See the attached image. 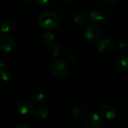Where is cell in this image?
Returning a JSON list of instances; mask_svg holds the SVG:
<instances>
[{"instance_id":"cell-2","label":"cell","mask_w":128,"mask_h":128,"mask_svg":"<svg viewBox=\"0 0 128 128\" xmlns=\"http://www.w3.org/2000/svg\"><path fill=\"white\" fill-rule=\"evenodd\" d=\"M103 30L101 27L96 22L88 24L85 30L84 36L86 40L89 44L97 43L102 37Z\"/></svg>"},{"instance_id":"cell-16","label":"cell","mask_w":128,"mask_h":128,"mask_svg":"<svg viewBox=\"0 0 128 128\" xmlns=\"http://www.w3.org/2000/svg\"><path fill=\"white\" fill-rule=\"evenodd\" d=\"M13 28V23L10 20H5L4 21L1 26H0V30L2 32H8Z\"/></svg>"},{"instance_id":"cell-26","label":"cell","mask_w":128,"mask_h":128,"mask_svg":"<svg viewBox=\"0 0 128 128\" xmlns=\"http://www.w3.org/2000/svg\"><path fill=\"white\" fill-rule=\"evenodd\" d=\"M126 1H128V0H126Z\"/></svg>"},{"instance_id":"cell-5","label":"cell","mask_w":128,"mask_h":128,"mask_svg":"<svg viewBox=\"0 0 128 128\" xmlns=\"http://www.w3.org/2000/svg\"><path fill=\"white\" fill-rule=\"evenodd\" d=\"M103 123L101 117L97 113H91L85 118V124L89 128H100Z\"/></svg>"},{"instance_id":"cell-9","label":"cell","mask_w":128,"mask_h":128,"mask_svg":"<svg viewBox=\"0 0 128 128\" xmlns=\"http://www.w3.org/2000/svg\"><path fill=\"white\" fill-rule=\"evenodd\" d=\"M88 17L89 20L93 22H104L106 20V14H104L102 11L98 10H92L88 13Z\"/></svg>"},{"instance_id":"cell-10","label":"cell","mask_w":128,"mask_h":128,"mask_svg":"<svg viewBox=\"0 0 128 128\" xmlns=\"http://www.w3.org/2000/svg\"><path fill=\"white\" fill-rule=\"evenodd\" d=\"M116 66L118 70L121 71H126L128 70V56L121 55L119 56L116 62Z\"/></svg>"},{"instance_id":"cell-3","label":"cell","mask_w":128,"mask_h":128,"mask_svg":"<svg viewBox=\"0 0 128 128\" xmlns=\"http://www.w3.org/2000/svg\"><path fill=\"white\" fill-rule=\"evenodd\" d=\"M50 70L52 74L58 78H64L68 74V66L67 62L61 58L52 61L50 64Z\"/></svg>"},{"instance_id":"cell-23","label":"cell","mask_w":128,"mask_h":128,"mask_svg":"<svg viewBox=\"0 0 128 128\" xmlns=\"http://www.w3.org/2000/svg\"><path fill=\"white\" fill-rule=\"evenodd\" d=\"M16 128H29L28 126H26V125H23V124H22V125H18Z\"/></svg>"},{"instance_id":"cell-24","label":"cell","mask_w":128,"mask_h":128,"mask_svg":"<svg viewBox=\"0 0 128 128\" xmlns=\"http://www.w3.org/2000/svg\"><path fill=\"white\" fill-rule=\"evenodd\" d=\"M21 1H22V2H30L32 1V0H21Z\"/></svg>"},{"instance_id":"cell-18","label":"cell","mask_w":128,"mask_h":128,"mask_svg":"<svg viewBox=\"0 0 128 128\" xmlns=\"http://www.w3.org/2000/svg\"><path fill=\"white\" fill-rule=\"evenodd\" d=\"M119 49L122 51L128 52V38L122 39L119 43Z\"/></svg>"},{"instance_id":"cell-25","label":"cell","mask_w":128,"mask_h":128,"mask_svg":"<svg viewBox=\"0 0 128 128\" xmlns=\"http://www.w3.org/2000/svg\"><path fill=\"white\" fill-rule=\"evenodd\" d=\"M64 2H71L72 0H64Z\"/></svg>"},{"instance_id":"cell-7","label":"cell","mask_w":128,"mask_h":128,"mask_svg":"<svg viewBox=\"0 0 128 128\" xmlns=\"http://www.w3.org/2000/svg\"><path fill=\"white\" fill-rule=\"evenodd\" d=\"M98 42L97 48L100 53L108 54L112 50V43L109 39H100Z\"/></svg>"},{"instance_id":"cell-12","label":"cell","mask_w":128,"mask_h":128,"mask_svg":"<svg viewBox=\"0 0 128 128\" xmlns=\"http://www.w3.org/2000/svg\"><path fill=\"white\" fill-rule=\"evenodd\" d=\"M51 53L54 57H59L62 56V54L64 53V48L62 46L59 44H53L51 46Z\"/></svg>"},{"instance_id":"cell-21","label":"cell","mask_w":128,"mask_h":128,"mask_svg":"<svg viewBox=\"0 0 128 128\" xmlns=\"http://www.w3.org/2000/svg\"><path fill=\"white\" fill-rule=\"evenodd\" d=\"M50 0H35V3L38 5H45L49 2Z\"/></svg>"},{"instance_id":"cell-19","label":"cell","mask_w":128,"mask_h":128,"mask_svg":"<svg viewBox=\"0 0 128 128\" xmlns=\"http://www.w3.org/2000/svg\"><path fill=\"white\" fill-rule=\"evenodd\" d=\"M44 98H45V97H44V94L43 93H38L35 95L34 100L36 102H42L44 100Z\"/></svg>"},{"instance_id":"cell-13","label":"cell","mask_w":128,"mask_h":128,"mask_svg":"<svg viewBox=\"0 0 128 128\" xmlns=\"http://www.w3.org/2000/svg\"><path fill=\"white\" fill-rule=\"evenodd\" d=\"M74 20L76 23L80 24V25H82L86 22V14L82 12V11H78L74 14Z\"/></svg>"},{"instance_id":"cell-20","label":"cell","mask_w":128,"mask_h":128,"mask_svg":"<svg viewBox=\"0 0 128 128\" xmlns=\"http://www.w3.org/2000/svg\"><path fill=\"white\" fill-rule=\"evenodd\" d=\"M66 60H67V62H68V63L72 64V63L75 62V61H76V56H75L74 55H73V54L68 55V56H67Z\"/></svg>"},{"instance_id":"cell-4","label":"cell","mask_w":128,"mask_h":128,"mask_svg":"<svg viewBox=\"0 0 128 128\" xmlns=\"http://www.w3.org/2000/svg\"><path fill=\"white\" fill-rule=\"evenodd\" d=\"M16 109L20 115L30 116L34 112V105L28 100H22L17 104Z\"/></svg>"},{"instance_id":"cell-14","label":"cell","mask_w":128,"mask_h":128,"mask_svg":"<svg viewBox=\"0 0 128 128\" xmlns=\"http://www.w3.org/2000/svg\"><path fill=\"white\" fill-rule=\"evenodd\" d=\"M42 40L46 44H51L55 40V35L52 32H46L42 34Z\"/></svg>"},{"instance_id":"cell-17","label":"cell","mask_w":128,"mask_h":128,"mask_svg":"<svg viewBox=\"0 0 128 128\" xmlns=\"http://www.w3.org/2000/svg\"><path fill=\"white\" fill-rule=\"evenodd\" d=\"M71 113H72V115H73V116L74 118H81L82 116H84L85 110H84L83 108H82L80 106H76V107H74V108L72 109Z\"/></svg>"},{"instance_id":"cell-8","label":"cell","mask_w":128,"mask_h":128,"mask_svg":"<svg viewBox=\"0 0 128 128\" xmlns=\"http://www.w3.org/2000/svg\"><path fill=\"white\" fill-rule=\"evenodd\" d=\"M100 116L106 120H112L117 116V110L112 106H104L100 110Z\"/></svg>"},{"instance_id":"cell-11","label":"cell","mask_w":128,"mask_h":128,"mask_svg":"<svg viewBox=\"0 0 128 128\" xmlns=\"http://www.w3.org/2000/svg\"><path fill=\"white\" fill-rule=\"evenodd\" d=\"M36 114H37V116L39 118L46 119L50 116V111H49V109L46 106H45L44 105H40L37 108Z\"/></svg>"},{"instance_id":"cell-1","label":"cell","mask_w":128,"mask_h":128,"mask_svg":"<svg viewBox=\"0 0 128 128\" xmlns=\"http://www.w3.org/2000/svg\"><path fill=\"white\" fill-rule=\"evenodd\" d=\"M60 23L58 15L52 11H46L40 14L39 17V25L45 30H51L56 28Z\"/></svg>"},{"instance_id":"cell-22","label":"cell","mask_w":128,"mask_h":128,"mask_svg":"<svg viewBox=\"0 0 128 128\" xmlns=\"http://www.w3.org/2000/svg\"><path fill=\"white\" fill-rule=\"evenodd\" d=\"M102 1L106 4H111V3H114L116 0H102Z\"/></svg>"},{"instance_id":"cell-15","label":"cell","mask_w":128,"mask_h":128,"mask_svg":"<svg viewBox=\"0 0 128 128\" xmlns=\"http://www.w3.org/2000/svg\"><path fill=\"white\" fill-rule=\"evenodd\" d=\"M10 76L4 70H0V86H5L9 81Z\"/></svg>"},{"instance_id":"cell-6","label":"cell","mask_w":128,"mask_h":128,"mask_svg":"<svg viewBox=\"0 0 128 128\" xmlns=\"http://www.w3.org/2000/svg\"><path fill=\"white\" fill-rule=\"evenodd\" d=\"M15 43H16V40L14 36L11 34H8L2 38L1 41L0 48L2 51L5 52H9L14 48Z\"/></svg>"}]
</instances>
